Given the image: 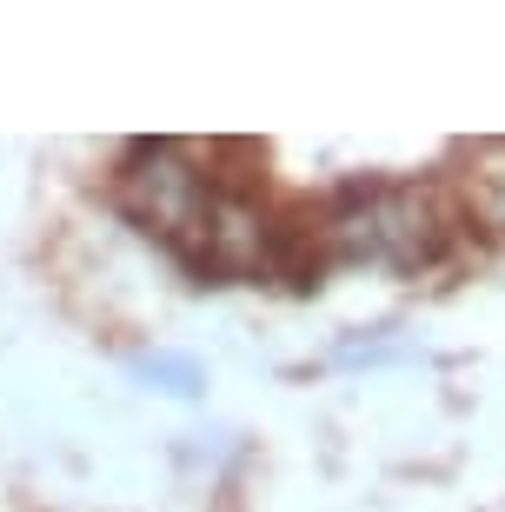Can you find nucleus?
I'll use <instances>...</instances> for the list:
<instances>
[{
    "mask_svg": "<svg viewBox=\"0 0 505 512\" xmlns=\"http://www.w3.org/2000/svg\"><path fill=\"white\" fill-rule=\"evenodd\" d=\"M319 240L339 260H373L399 273H426L452 247V220L426 187H346L326 207Z\"/></svg>",
    "mask_w": 505,
    "mask_h": 512,
    "instance_id": "nucleus-1",
    "label": "nucleus"
},
{
    "mask_svg": "<svg viewBox=\"0 0 505 512\" xmlns=\"http://www.w3.org/2000/svg\"><path fill=\"white\" fill-rule=\"evenodd\" d=\"M213 187L220 173H206V153L187 140H140V147L120 160V207H127L133 227H147L153 240H167L180 260L193 266L200 247L206 207H213Z\"/></svg>",
    "mask_w": 505,
    "mask_h": 512,
    "instance_id": "nucleus-2",
    "label": "nucleus"
},
{
    "mask_svg": "<svg viewBox=\"0 0 505 512\" xmlns=\"http://www.w3.org/2000/svg\"><path fill=\"white\" fill-rule=\"evenodd\" d=\"M472 200H479V213L492 227H505V140L472 153Z\"/></svg>",
    "mask_w": 505,
    "mask_h": 512,
    "instance_id": "nucleus-3",
    "label": "nucleus"
}]
</instances>
